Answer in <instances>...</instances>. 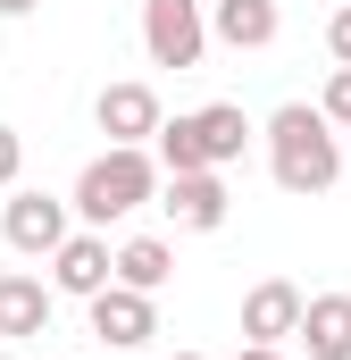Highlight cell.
Here are the masks:
<instances>
[{"mask_svg":"<svg viewBox=\"0 0 351 360\" xmlns=\"http://www.w3.org/2000/svg\"><path fill=\"white\" fill-rule=\"evenodd\" d=\"M260 134H267V176L284 184L293 201L335 193V176H343V134L318 117V101H284Z\"/></svg>","mask_w":351,"mask_h":360,"instance_id":"cell-1","label":"cell"},{"mask_svg":"<svg viewBox=\"0 0 351 360\" xmlns=\"http://www.w3.org/2000/svg\"><path fill=\"white\" fill-rule=\"evenodd\" d=\"M151 193H159V160H151V143H109L84 176H76L67 210H76L84 226H117V218H134Z\"/></svg>","mask_w":351,"mask_h":360,"instance_id":"cell-2","label":"cell"},{"mask_svg":"<svg viewBox=\"0 0 351 360\" xmlns=\"http://www.w3.org/2000/svg\"><path fill=\"white\" fill-rule=\"evenodd\" d=\"M143 59L151 68H201L209 59V0H143Z\"/></svg>","mask_w":351,"mask_h":360,"instance_id":"cell-3","label":"cell"},{"mask_svg":"<svg viewBox=\"0 0 351 360\" xmlns=\"http://www.w3.org/2000/svg\"><path fill=\"white\" fill-rule=\"evenodd\" d=\"M76 210L59 201V193H34V184H8V210H0V235H8V252L17 260H51L76 226H67Z\"/></svg>","mask_w":351,"mask_h":360,"instance_id":"cell-4","label":"cell"},{"mask_svg":"<svg viewBox=\"0 0 351 360\" xmlns=\"http://www.w3.org/2000/svg\"><path fill=\"white\" fill-rule=\"evenodd\" d=\"M151 201L176 218V235H218V226H226V210H234V193H226V176H218V168L159 176V193H151Z\"/></svg>","mask_w":351,"mask_h":360,"instance_id":"cell-5","label":"cell"},{"mask_svg":"<svg viewBox=\"0 0 351 360\" xmlns=\"http://www.w3.org/2000/svg\"><path fill=\"white\" fill-rule=\"evenodd\" d=\"M84 310H92V344H109V352H143V344L159 335V293H134V285H100Z\"/></svg>","mask_w":351,"mask_h":360,"instance_id":"cell-6","label":"cell"},{"mask_svg":"<svg viewBox=\"0 0 351 360\" xmlns=\"http://www.w3.org/2000/svg\"><path fill=\"white\" fill-rule=\"evenodd\" d=\"M109 285V235L84 226V235H67L59 252H51V293H67V302H92Z\"/></svg>","mask_w":351,"mask_h":360,"instance_id":"cell-7","label":"cell"},{"mask_svg":"<svg viewBox=\"0 0 351 360\" xmlns=\"http://www.w3.org/2000/svg\"><path fill=\"white\" fill-rule=\"evenodd\" d=\"M301 327V285L293 276H260L243 293V344H284Z\"/></svg>","mask_w":351,"mask_h":360,"instance_id":"cell-8","label":"cell"},{"mask_svg":"<svg viewBox=\"0 0 351 360\" xmlns=\"http://www.w3.org/2000/svg\"><path fill=\"white\" fill-rule=\"evenodd\" d=\"M92 126H100L109 143H151V126H159V92H151V84H100Z\"/></svg>","mask_w":351,"mask_h":360,"instance_id":"cell-9","label":"cell"},{"mask_svg":"<svg viewBox=\"0 0 351 360\" xmlns=\"http://www.w3.org/2000/svg\"><path fill=\"white\" fill-rule=\"evenodd\" d=\"M301 352L310 360H351V293H301Z\"/></svg>","mask_w":351,"mask_h":360,"instance_id":"cell-10","label":"cell"},{"mask_svg":"<svg viewBox=\"0 0 351 360\" xmlns=\"http://www.w3.org/2000/svg\"><path fill=\"white\" fill-rule=\"evenodd\" d=\"M51 302H59V293H51V276L8 269V276H0V335H8V344L42 335V327H51Z\"/></svg>","mask_w":351,"mask_h":360,"instance_id":"cell-11","label":"cell"},{"mask_svg":"<svg viewBox=\"0 0 351 360\" xmlns=\"http://www.w3.org/2000/svg\"><path fill=\"white\" fill-rule=\"evenodd\" d=\"M276 34H284L276 0H209V42H226V51H267Z\"/></svg>","mask_w":351,"mask_h":360,"instance_id":"cell-12","label":"cell"},{"mask_svg":"<svg viewBox=\"0 0 351 360\" xmlns=\"http://www.w3.org/2000/svg\"><path fill=\"white\" fill-rule=\"evenodd\" d=\"M176 276V243L168 235H126L117 252H109V285H134V293H159Z\"/></svg>","mask_w":351,"mask_h":360,"instance_id":"cell-13","label":"cell"},{"mask_svg":"<svg viewBox=\"0 0 351 360\" xmlns=\"http://www.w3.org/2000/svg\"><path fill=\"white\" fill-rule=\"evenodd\" d=\"M192 134H201V160H209V168H234L243 143H251V117H243L234 101H209V109H192Z\"/></svg>","mask_w":351,"mask_h":360,"instance_id":"cell-14","label":"cell"},{"mask_svg":"<svg viewBox=\"0 0 351 360\" xmlns=\"http://www.w3.org/2000/svg\"><path fill=\"white\" fill-rule=\"evenodd\" d=\"M151 160H159V176L209 168V160H201V134H192V117H159V126H151Z\"/></svg>","mask_w":351,"mask_h":360,"instance_id":"cell-15","label":"cell"},{"mask_svg":"<svg viewBox=\"0 0 351 360\" xmlns=\"http://www.w3.org/2000/svg\"><path fill=\"white\" fill-rule=\"evenodd\" d=\"M318 117H326L335 134H351V68H335V76H326V92H318Z\"/></svg>","mask_w":351,"mask_h":360,"instance_id":"cell-16","label":"cell"},{"mask_svg":"<svg viewBox=\"0 0 351 360\" xmlns=\"http://www.w3.org/2000/svg\"><path fill=\"white\" fill-rule=\"evenodd\" d=\"M17 176H25V134H17V126H0V193H8Z\"/></svg>","mask_w":351,"mask_h":360,"instance_id":"cell-17","label":"cell"},{"mask_svg":"<svg viewBox=\"0 0 351 360\" xmlns=\"http://www.w3.org/2000/svg\"><path fill=\"white\" fill-rule=\"evenodd\" d=\"M326 51H335V68H351V8L326 17Z\"/></svg>","mask_w":351,"mask_h":360,"instance_id":"cell-18","label":"cell"},{"mask_svg":"<svg viewBox=\"0 0 351 360\" xmlns=\"http://www.w3.org/2000/svg\"><path fill=\"white\" fill-rule=\"evenodd\" d=\"M234 360H284V344H243Z\"/></svg>","mask_w":351,"mask_h":360,"instance_id":"cell-19","label":"cell"},{"mask_svg":"<svg viewBox=\"0 0 351 360\" xmlns=\"http://www.w3.org/2000/svg\"><path fill=\"white\" fill-rule=\"evenodd\" d=\"M34 8H42V0H0V17H34Z\"/></svg>","mask_w":351,"mask_h":360,"instance_id":"cell-20","label":"cell"},{"mask_svg":"<svg viewBox=\"0 0 351 360\" xmlns=\"http://www.w3.org/2000/svg\"><path fill=\"white\" fill-rule=\"evenodd\" d=\"M176 360H209V352H176Z\"/></svg>","mask_w":351,"mask_h":360,"instance_id":"cell-21","label":"cell"},{"mask_svg":"<svg viewBox=\"0 0 351 360\" xmlns=\"http://www.w3.org/2000/svg\"><path fill=\"white\" fill-rule=\"evenodd\" d=\"M0 360H17V352H0Z\"/></svg>","mask_w":351,"mask_h":360,"instance_id":"cell-22","label":"cell"}]
</instances>
